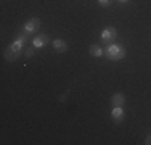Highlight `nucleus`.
<instances>
[{
	"mask_svg": "<svg viewBox=\"0 0 151 145\" xmlns=\"http://www.w3.org/2000/svg\"><path fill=\"white\" fill-rule=\"evenodd\" d=\"M26 41H27V36H24L23 32H21V34H18L16 39L10 44L8 47H6V50L3 52L5 60L10 61V63L16 61L18 58L21 57V52H23V47H24V44H26Z\"/></svg>",
	"mask_w": 151,
	"mask_h": 145,
	"instance_id": "obj_1",
	"label": "nucleus"
},
{
	"mask_svg": "<svg viewBox=\"0 0 151 145\" xmlns=\"http://www.w3.org/2000/svg\"><path fill=\"white\" fill-rule=\"evenodd\" d=\"M127 52H125V47L122 44H108L106 50H105V57L108 58L109 61H121L122 58H125Z\"/></svg>",
	"mask_w": 151,
	"mask_h": 145,
	"instance_id": "obj_2",
	"label": "nucleus"
},
{
	"mask_svg": "<svg viewBox=\"0 0 151 145\" xmlns=\"http://www.w3.org/2000/svg\"><path fill=\"white\" fill-rule=\"evenodd\" d=\"M39 28H40V20H39V18H31V20H27L26 23L23 24L21 32H23L24 36H27V37H31V36H34L35 32L39 31Z\"/></svg>",
	"mask_w": 151,
	"mask_h": 145,
	"instance_id": "obj_3",
	"label": "nucleus"
},
{
	"mask_svg": "<svg viewBox=\"0 0 151 145\" xmlns=\"http://www.w3.org/2000/svg\"><path fill=\"white\" fill-rule=\"evenodd\" d=\"M117 37V31L114 29L113 26H108V28H105L101 31V34H100V39H101V42L103 44H113L114 42V39Z\"/></svg>",
	"mask_w": 151,
	"mask_h": 145,
	"instance_id": "obj_4",
	"label": "nucleus"
},
{
	"mask_svg": "<svg viewBox=\"0 0 151 145\" xmlns=\"http://www.w3.org/2000/svg\"><path fill=\"white\" fill-rule=\"evenodd\" d=\"M48 42H50V36L48 34H37L34 39H32V45L35 47V50H37V49H44Z\"/></svg>",
	"mask_w": 151,
	"mask_h": 145,
	"instance_id": "obj_5",
	"label": "nucleus"
},
{
	"mask_svg": "<svg viewBox=\"0 0 151 145\" xmlns=\"http://www.w3.org/2000/svg\"><path fill=\"white\" fill-rule=\"evenodd\" d=\"M124 115V107H113V110H111V118L114 123H122Z\"/></svg>",
	"mask_w": 151,
	"mask_h": 145,
	"instance_id": "obj_6",
	"label": "nucleus"
},
{
	"mask_svg": "<svg viewBox=\"0 0 151 145\" xmlns=\"http://www.w3.org/2000/svg\"><path fill=\"white\" fill-rule=\"evenodd\" d=\"M111 103H113V107H124L125 105V95L122 92L113 94V97H111Z\"/></svg>",
	"mask_w": 151,
	"mask_h": 145,
	"instance_id": "obj_7",
	"label": "nucleus"
},
{
	"mask_svg": "<svg viewBox=\"0 0 151 145\" xmlns=\"http://www.w3.org/2000/svg\"><path fill=\"white\" fill-rule=\"evenodd\" d=\"M52 45H53V50L58 52V53H64L68 50V44L64 42L63 39H55V41L52 42Z\"/></svg>",
	"mask_w": 151,
	"mask_h": 145,
	"instance_id": "obj_8",
	"label": "nucleus"
},
{
	"mask_svg": "<svg viewBox=\"0 0 151 145\" xmlns=\"http://www.w3.org/2000/svg\"><path fill=\"white\" fill-rule=\"evenodd\" d=\"M88 52H90V55L95 57V58H100V57L105 55V50H103L100 45H96V44H93V45L88 47Z\"/></svg>",
	"mask_w": 151,
	"mask_h": 145,
	"instance_id": "obj_9",
	"label": "nucleus"
},
{
	"mask_svg": "<svg viewBox=\"0 0 151 145\" xmlns=\"http://www.w3.org/2000/svg\"><path fill=\"white\" fill-rule=\"evenodd\" d=\"M34 50H35L34 45H32V47H27V49H24L23 55L26 57V58H31V57H34Z\"/></svg>",
	"mask_w": 151,
	"mask_h": 145,
	"instance_id": "obj_10",
	"label": "nucleus"
},
{
	"mask_svg": "<svg viewBox=\"0 0 151 145\" xmlns=\"http://www.w3.org/2000/svg\"><path fill=\"white\" fill-rule=\"evenodd\" d=\"M111 3H113V0H98V5H100V7H103V8L109 7Z\"/></svg>",
	"mask_w": 151,
	"mask_h": 145,
	"instance_id": "obj_11",
	"label": "nucleus"
},
{
	"mask_svg": "<svg viewBox=\"0 0 151 145\" xmlns=\"http://www.w3.org/2000/svg\"><path fill=\"white\" fill-rule=\"evenodd\" d=\"M145 144H146V145H151V136H148V137L145 139Z\"/></svg>",
	"mask_w": 151,
	"mask_h": 145,
	"instance_id": "obj_12",
	"label": "nucleus"
},
{
	"mask_svg": "<svg viewBox=\"0 0 151 145\" xmlns=\"http://www.w3.org/2000/svg\"><path fill=\"white\" fill-rule=\"evenodd\" d=\"M117 2H121V3H125V2H129V0H117Z\"/></svg>",
	"mask_w": 151,
	"mask_h": 145,
	"instance_id": "obj_13",
	"label": "nucleus"
}]
</instances>
